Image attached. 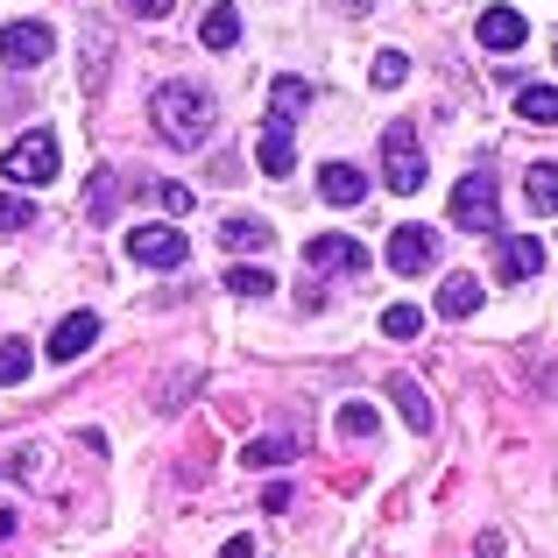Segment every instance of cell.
<instances>
[{"mask_svg": "<svg viewBox=\"0 0 558 558\" xmlns=\"http://www.w3.org/2000/svg\"><path fill=\"white\" fill-rule=\"evenodd\" d=\"M304 262H312V269L361 276V269H368V247H361L354 233H312V241H304Z\"/></svg>", "mask_w": 558, "mask_h": 558, "instance_id": "cell-8", "label": "cell"}, {"mask_svg": "<svg viewBox=\"0 0 558 558\" xmlns=\"http://www.w3.org/2000/svg\"><path fill=\"white\" fill-rule=\"evenodd\" d=\"M389 403L403 410V424H410V432H432V403H424V389H417L410 375H396V381H389Z\"/></svg>", "mask_w": 558, "mask_h": 558, "instance_id": "cell-17", "label": "cell"}, {"mask_svg": "<svg viewBox=\"0 0 558 558\" xmlns=\"http://www.w3.org/2000/svg\"><path fill=\"white\" fill-rule=\"evenodd\" d=\"M481 312V283L474 276H446L438 283V318H474Z\"/></svg>", "mask_w": 558, "mask_h": 558, "instance_id": "cell-16", "label": "cell"}, {"mask_svg": "<svg viewBox=\"0 0 558 558\" xmlns=\"http://www.w3.org/2000/svg\"><path fill=\"white\" fill-rule=\"evenodd\" d=\"M0 537H14V509H0Z\"/></svg>", "mask_w": 558, "mask_h": 558, "instance_id": "cell-32", "label": "cell"}, {"mask_svg": "<svg viewBox=\"0 0 558 558\" xmlns=\"http://www.w3.org/2000/svg\"><path fill=\"white\" fill-rule=\"evenodd\" d=\"M368 78L381 85V93H389V85H403V78H410V57H403V50H381V57H375V71H368Z\"/></svg>", "mask_w": 558, "mask_h": 558, "instance_id": "cell-26", "label": "cell"}, {"mask_svg": "<svg viewBox=\"0 0 558 558\" xmlns=\"http://www.w3.org/2000/svg\"><path fill=\"white\" fill-rule=\"evenodd\" d=\"M381 255H389V269H396V276H424V269L438 262V233H432V227H396Z\"/></svg>", "mask_w": 558, "mask_h": 558, "instance_id": "cell-7", "label": "cell"}, {"mask_svg": "<svg viewBox=\"0 0 558 558\" xmlns=\"http://www.w3.org/2000/svg\"><path fill=\"white\" fill-rule=\"evenodd\" d=\"M495 269H502V283H531V276L545 269V247L523 241V233H509V241L495 247Z\"/></svg>", "mask_w": 558, "mask_h": 558, "instance_id": "cell-12", "label": "cell"}, {"mask_svg": "<svg viewBox=\"0 0 558 558\" xmlns=\"http://www.w3.org/2000/svg\"><path fill=\"white\" fill-rule=\"evenodd\" d=\"M219 558H255V537H227V545H219Z\"/></svg>", "mask_w": 558, "mask_h": 558, "instance_id": "cell-31", "label": "cell"}, {"mask_svg": "<svg viewBox=\"0 0 558 558\" xmlns=\"http://www.w3.org/2000/svg\"><path fill=\"white\" fill-rule=\"evenodd\" d=\"M50 50H57V36L43 22H8V28H0V64H8V71H36Z\"/></svg>", "mask_w": 558, "mask_h": 558, "instance_id": "cell-6", "label": "cell"}, {"mask_svg": "<svg viewBox=\"0 0 558 558\" xmlns=\"http://www.w3.org/2000/svg\"><path fill=\"white\" fill-rule=\"evenodd\" d=\"M290 452H298V438H276V432H262V438H255V446H247V452H241V460H247V466H283V460H290Z\"/></svg>", "mask_w": 558, "mask_h": 558, "instance_id": "cell-23", "label": "cell"}, {"mask_svg": "<svg viewBox=\"0 0 558 558\" xmlns=\"http://www.w3.org/2000/svg\"><path fill=\"white\" fill-rule=\"evenodd\" d=\"M474 36H481V50H495V57H517L523 43H531V22H523L517 8H481Z\"/></svg>", "mask_w": 558, "mask_h": 558, "instance_id": "cell-9", "label": "cell"}, {"mask_svg": "<svg viewBox=\"0 0 558 558\" xmlns=\"http://www.w3.org/2000/svg\"><path fill=\"white\" fill-rule=\"evenodd\" d=\"M28 361H36V354H28V340L0 332V381H8V389H22V381H28Z\"/></svg>", "mask_w": 558, "mask_h": 558, "instance_id": "cell-22", "label": "cell"}, {"mask_svg": "<svg viewBox=\"0 0 558 558\" xmlns=\"http://www.w3.org/2000/svg\"><path fill=\"white\" fill-rule=\"evenodd\" d=\"M191 241L178 227H128V262H142V269H184Z\"/></svg>", "mask_w": 558, "mask_h": 558, "instance_id": "cell-5", "label": "cell"}, {"mask_svg": "<svg viewBox=\"0 0 558 558\" xmlns=\"http://www.w3.org/2000/svg\"><path fill=\"white\" fill-rule=\"evenodd\" d=\"M318 191H326V205H361L368 198V178H361L354 163H326L318 170Z\"/></svg>", "mask_w": 558, "mask_h": 558, "instance_id": "cell-14", "label": "cell"}, {"mask_svg": "<svg viewBox=\"0 0 558 558\" xmlns=\"http://www.w3.org/2000/svg\"><path fill=\"white\" fill-rule=\"evenodd\" d=\"M28 219H36V205H28V198H14V191H0V233H22Z\"/></svg>", "mask_w": 558, "mask_h": 558, "instance_id": "cell-27", "label": "cell"}, {"mask_svg": "<svg viewBox=\"0 0 558 558\" xmlns=\"http://www.w3.org/2000/svg\"><path fill=\"white\" fill-rule=\"evenodd\" d=\"M64 170V149H57V128H28L0 149V178L8 184H57Z\"/></svg>", "mask_w": 558, "mask_h": 558, "instance_id": "cell-2", "label": "cell"}, {"mask_svg": "<svg viewBox=\"0 0 558 558\" xmlns=\"http://www.w3.org/2000/svg\"><path fill=\"white\" fill-rule=\"evenodd\" d=\"M269 107H276V128L298 121V113L312 107V85H304V78H276V85H269Z\"/></svg>", "mask_w": 558, "mask_h": 558, "instance_id": "cell-19", "label": "cell"}, {"mask_svg": "<svg viewBox=\"0 0 558 558\" xmlns=\"http://www.w3.org/2000/svg\"><path fill=\"white\" fill-rule=\"evenodd\" d=\"M262 509H269V517H283V509H290V481H276V488H262Z\"/></svg>", "mask_w": 558, "mask_h": 558, "instance_id": "cell-30", "label": "cell"}, {"mask_svg": "<svg viewBox=\"0 0 558 558\" xmlns=\"http://www.w3.org/2000/svg\"><path fill=\"white\" fill-rule=\"evenodd\" d=\"M156 198H163V213H191V184H156Z\"/></svg>", "mask_w": 558, "mask_h": 558, "instance_id": "cell-28", "label": "cell"}, {"mask_svg": "<svg viewBox=\"0 0 558 558\" xmlns=\"http://www.w3.org/2000/svg\"><path fill=\"white\" fill-rule=\"evenodd\" d=\"M198 43H205V50H233V43H241V8H233V0L205 8V22H198Z\"/></svg>", "mask_w": 558, "mask_h": 558, "instance_id": "cell-15", "label": "cell"}, {"mask_svg": "<svg viewBox=\"0 0 558 558\" xmlns=\"http://www.w3.org/2000/svg\"><path fill=\"white\" fill-rule=\"evenodd\" d=\"M156 128H163L178 149H198L219 128V99L205 93L198 78H170V85H156Z\"/></svg>", "mask_w": 558, "mask_h": 558, "instance_id": "cell-1", "label": "cell"}, {"mask_svg": "<svg viewBox=\"0 0 558 558\" xmlns=\"http://www.w3.org/2000/svg\"><path fill=\"white\" fill-rule=\"evenodd\" d=\"M340 432H347V438H375L381 417H375L368 403H340Z\"/></svg>", "mask_w": 558, "mask_h": 558, "instance_id": "cell-25", "label": "cell"}, {"mask_svg": "<svg viewBox=\"0 0 558 558\" xmlns=\"http://www.w3.org/2000/svg\"><path fill=\"white\" fill-rule=\"evenodd\" d=\"M276 241V227L262 213H233V219H219V247H233V255H262V247Z\"/></svg>", "mask_w": 558, "mask_h": 558, "instance_id": "cell-11", "label": "cell"}, {"mask_svg": "<svg viewBox=\"0 0 558 558\" xmlns=\"http://www.w3.org/2000/svg\"><path fill=\"white\" fill-rule=\"evenodd\" d=\"M551 57H558V50H551Z\"/></svg>", "mask_w": 558, "mask_h": 558, "instance_id": "cell-34", "label": "cell"}, {"mask_svg": "<svg viewBox=\"0 0 558 558\" xmlns=\"http://www.w3.org/2000/svg\"><path fill=\"white\" fill-rule=\"evenodd\" d=\"M495 191H502V184H495V170H488V163H474L460 184H452V227L488 233L495 219H502V213H495Z\"/></svg>", "mask_w": 558, "mask_h": 558, "instance_id": "cell-4", "label": "cell"}, {"mask_svg": "<svg viewBox=\"0 0 558 558\" xmlns=\"http://www.w3.org/2000/svg\"><path fill=\"white\" fill-rule=\"evenodd\" d=\"M523 198H531V213H558V163H531Z\"/></svg>", "mask_w": 558, "mask_h": 558, "instance_id": "cell-20", "label": "cell"}, {"mask_svg": "<svg viewBox=\"0 0 558 558\" xmlns=\"http://www.w3.org/2000/svg\"><path fill=\"white\" fill-rule=\"evenodd\" d=\"M121 8H128V14H142V22H163L178 0H121Z\"/></svg>", "mask_w": 558, "mask_h": 558, "instance_id": "cell-29", "label": "cell"}, {"mask_svg": "<svg viewBox=\"0 0 558 558\" xmlns=\"http://www.w3.org/2000/svg\"><path fill=\"white\" fill-rule=\"evenodd\" d=\"M517 113H523V121H537V128H558V85H523Z\"/></svg>", "mask_w": 558, "mask_h": 558, "instance_id": "cell-18", "label": "cell"}, {"mask_svg": "<svg viewBox=\"0 0 558 558\" xmlns=\"http://www.w3.org/2000/svg\"><path fill=\"white\" fill-rule=\"evenodd\" d=\"M93 347H99V318H93V312H71V318H64V326H57V332H50V347H43V354H50V361H57V368H64V361H78V354H93Z\"/></svg>", "mask_w": 558, "mask_h": 558, "instance_id": "cell-10", "label": "cell"}, {"mask_svg": "<svg viewBox=\"0 0 558 558\" xmlns=\"http://www.w3.org/2000/svg\"><path fill=\"white\" fill-rule=\"evenodd\" d=\"M381 332H389V340H417L424 312H417V304H389V312H381Z\"/></svg>", "mask_w": 558, "mask_h": 558, "instance_id": "cell-24", "label": "cell"}, {"mask_svg": "<svg viewBox=\"0 0 558 558\" xmlns=\"http://www.w3.org/2000/svg\"><path fill=\"white\" fill-rule=\"evenodd\" d=\"M347 8H368V0H347Z\"/></svg>", "mask_w": 558, "mask_h": 558, "instance_id": "cell-33", "label": "cell"}, {"mask_svg": "<svg viewBox=\"0 0 558 558\" xmlns=\"http://www.w3.org/2000/svg\"><path fill=\"white\" fill-rule=\"evenodd\" d=\"M255 163H262V178H290L298 170V149H290V128H262V142H255Z\"/></svg>", "mask_w": 558, "mask_h": 558, "instance_id": "cell-13", "label": "cell"}, {"mask_svg": "<svg viewBox=\"0 0 558 558\" xmlns=\"http://www.w3.org/2000/svg\"><path fill=\"white\" fill-rule=\"evenodd\" d=\"M381 184L396 191V198H417L424 191V149H417V128L396 121L389 135H381Z\"/></svg>", "mask_w": 558, "mask_h": 558, "instance_id": "cell-3", "label": "cell"}, {"mask_svg": "<svg viewBox=\"0 0 558 558\" xmlns=\"http://www.w3.org/2000/svg\"><path fill=\"white\" fill-rule=\"evenodd\" d=\"M227 290H233V298H269L276 276L262 269V262H233V269H227Z\"/></svg>", "mask_w": 558, "mask_h": 558, "instance_id": "cell-21", "label": "cell"}]
</instances>
